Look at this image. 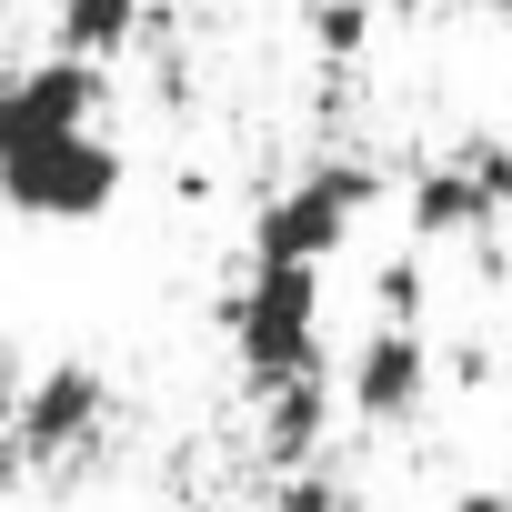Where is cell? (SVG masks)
<instances>
[{
  "mask_svg": "<svg viewBox=\"0 0 512 512\" xmlns=\"http://www.w3.org/2000/svg\"><path fill=\"white\" fill-rule=\"evenodd\" d=\"M231 322V352H241V382L251 392H292V382H322V272H282V262H251V282L221 302Z\"/></svg>",
  "mask_w": 512,
  "mask_h": 512,
  "instance_id": "obj_1",
  "label": "cell"
},
{
  "mask_svg": "<svg viewBox=\"0 0 512 512\" xmlns=\"http://www.w3.org/2000/svg\"><path fill=\"white\" fill-rule=\"evenodd\" d=\"M372 161H312L302 181H282L262 211H251V262H282V272H322L332 251L352 241V221L372 211Z\"/></svg>",
  "mask_w": 512,
  "mask_h": 512,
  "instance_id": "obj_2",
  "label": "cell"
},
{
  "mask_svg": "<svg viewBox=\"0 0 512 512\" xmlns=\"http://www.w3.org/2000/svg\"><path fill=\"white\" fill-rule=\"evenodd\" d=\"M0 201L21 221H101L121 201V141L101 131H41L0 151Z\"/></svg>",
  "mask_w": 512,
  "mask_h": 512,
  "instance_id": "obj_3",
  "label": "cell"
},
{
  "mask_svg": "<svg viewBox=\"0 0 512 512\" xmlns=\"http://www.w3.org/2000/svg\"><path fill=\"white\" fill-rule=\"evenodd\" d=\"M402 221H412V241H472V231L512 221V141L472 131L462 151H442V161L412 181Z\"/></svg>",
  "mask_w": 512,
  "mask_h": 512,
  "instance_id": "obj_4",
  "label": "cell"
},
{
  "mask_svg": "<svg viewBox=\"0 0 512 512\" xmlns=\"http://www.w3.org/2000/svg\"><path fill=\"white\" fill-rule=\"evenodd\" d=\"M101 101H111V71L101 61H71V51L0 71V151L41 141V131H101Z\"/></svg>",
  "mask_w": 512,
  "mask_h": 512,
  "instance_id": "obj_5",
  "label": "cell"
},
{
  "mask_svg": "<svg viewBox=\"0 0 512 512\" xmlns=\"http://www.w3.org/2000/svg\"><path fill=\"white\" fill-rule=\"evenodd\" d=\"M101 422H111V382L91 362H51L11 412V462H71L101 442Z\"/></svg>",
  "mask_w": 512,
  "mask_h": 512,
  "instance_id": "obj_6",
  "label": "cell"
},
{
  "mask_svg": "<svg viewBox=\"0 0 512 512\" xmlns=\"http://www.w3.org/2000/svg\"><path fill=\"white\" fill-rule=\"evenodd\" d=\"M332 392H342L352 422H412L422 392H432V342H422L412 322H372V332L352 342V362H342Z\"/></svg>",
  "mask_w": 512,
  "mask_h": 512,
  "instance_id": "obj_7",
  "label": "cell"
},
{
  "mask_svg": "<svg viewBox=\"0 0 512 512\" xmlns=\"http://www.w3.org/2000/svg\"><path fill=\"white\" fill-rule=\"evenodd\" d=\"M141 31V0H61V51L71 61H111Z\"/></svg>",
  "mask_w": 512,
  "mask_h": 512,
  "instance_id": "obj_8",
  "label": "cell"
},
{
  "mask_svg": "<svg viewBox=\"0 0 512 512\" xmlns=\"http://www.w3.org/2000/svg\"><path fill=\"white\" fill-rule=\"evenodd\" d=\"M322 412H332V392H322V382L272 392V452H282V462H302V452L322 442Z\"/></svg>",
  "mask_w": 512,
  "mask_h": 512,
  "instance_id": "obj_9",
  "label": "cell"
},
{
  "mask_svg": "<svg viewBox=\"0 0 512 512\" xmlns=\"http://www.w3.org/2000/svg\"><path fill=\"white\" fill-rule=\"evenodd\" d=\"M312 31H322V61H352L362 31H372V0H322V21H312Z\"/></svg>",
  "mask_w": 512,
  "mask_h": 512,
  "instance_id": "obj_10",
  "label": "cell"
},
{
  "mask_svg": "<svg viewBox=\"0 0 512 512\" xmlns=\"http://www.w3.org/2000/svg\"><path fill=\"white\" fill-rule=\"evenodd\" d=\"M372 292H382V322H412L422 332V262H382Z\"/></svg>",
  "mask_w": 512,
  "mask_h": 512,
  "instance_id": "obj_11",
  "label": "cell"
},
{
  "mask_svg": "<svg viewBox=\"0 0 512 512\" xmlns=\"http://www.w3.org/2000/svg\"><path fill=\"white\" fill-rule=\"evenodd\" d=\"M402 11H422V0H402Z\"/></svg>",
  "mask_w": 512,
  "mask_h": 512,
  "instance_id": "obj_12",
  "label": "cell"
},
{
  "mask_svg": "<svg viewBox=\"0 0 512 512\" xmlns=\"http://www.w3.org/2000/svg\"><path fill=\"white\" fill-rule=\"evenodd\" d=\"M502 21H512V0H502Z\"/></svg>",
  "mask_w": 512,
  "mask_h": 512,
  "instance_id": "obj_13",
  "label": "cell"
}]
</instances>
